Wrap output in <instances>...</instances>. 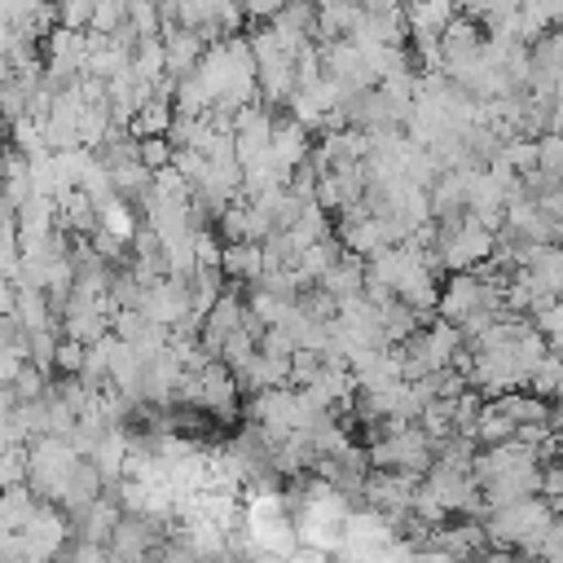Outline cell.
I'll use <instances>...</instances> for the list:
<instances>
[{
  "label": "cell",
  "mask_w": 563,
  "mask_h": 563,
  "mask_svg": "<svg viewBox=\"0 0 563 563\" xmlns=\"http://www.w3.org/2000/svg\"><path fill=\"white\" fill-rule=\"evenodd\" d=\"M550 519H554V506H550L541 493H532V497H523V501L497 506V510L488 515L484 532H488V541H497V545H506V550L537 554V545H541Z\"/></svg>",
  "instance_id": "1"
},
{
  "label": "cell",
  "mask_w": 563,
  "mask_h": 563,
  "mask_svg": "<svg viewBox=\"0 0 563 563\" xmlns=\"http://www.w3.org/2000/svg\"><path fill=\"white\" fill-rule=\"evenodd\" d=\"M440 75H453L457 66H466V62H475L479 57V48H484V26L475 22V18H466V13H453L449 22H444V31H440Z\"/></svg>",
  "instance_id": "2"
},
{
  "label": "cell",
  "mask_w": 563,
  "mask_h": 563,
  "mask_svg": "<svg viewBox=\"0 0 563 563\" xmlns=\"http://www.w3.org/2000/svg\"><path fill=\"white\" fill-rule=\"evenodd\" d=\"M312 132L299 123V119H290V114H282V119H273V136H268V154H273V163L290 176L308 154H312V141H308Z\"/></svg>",
  "instance_id": "3"
},
{
  "label": "cell",
  "mask_w": 563,
  "mask_h": 563,
  "mask_svg": "<svg viewBox=\"0 0 563 563\" xmlns=\"http://www.w3.org/2000/svg\"><path fill=\"white\" fill-rule=\"evenodd\" d=\"M202 48H207V40L198 31H189V26H163V75L167 79L189 75L198 66Z\"/></svg>",
  "instance_id": "4"
},
{
  "label": "cell",
  "mask_w": 563,
  "mask_h": 563,
  "mask_svg": "<svg viewBox=\"0 0 563 563\" xmlns=\"http://www.w3.org/2000/svg\"><path fill=\"white\" fill-rule=\"evenodd\" d=\"M220 273H224L233 286L260 282V273H264V251H260V242H224V246H220Z\"/></svg>",
  "instance_id": "5"
},
{
  "label": "cell",
  "mask_w": 563,
  "mask_h": 563,
  "mask_svg": "<svg viewBox=\"0 0 563 563\" xmlns=\"http://www.w3.org/2000/svg\"><path fill=\"white\" fill-rule=\"evenodd\" d=\"M528 387L537 396H563V356L559 352H545V361L528 374Z\"/></svg>",
  "instance_id": "6"
},
{
  "label": "cell",
  "mask_w": 563,
  "mask_h": 563,
  "mask_svg": "<svg viewBox=\"0 0 563 563\" xmlns=\"http://www.w3.org/2000/svg\"><path fill=\"white\" fill-rule=\"evenodd\" d=\"M532 172H541L550 180H563V132H541V141H537V167Z\"/></svg>",
  "instance_id": "7"
},
{
  "label": "cell",
  "mask_w": 563,
  "mask_h": 563,
  "mask_svg": "<svg viewBox=\"0 0 563 563\" xmlns=\"http://www.w3.org/2000/svg\"><path fill=\"white\" fill-rule=\"evenodd\" d=\"M53 9H57V26L88 31L92 26V13H97V0H53Z\"/></svg>",
  "instance_id": "8"
},
{
  "label": "cell",
  "mask_w": 563,
  "mask_h": 563,
  "mask_svg": "<svg viewBox=\"0 0 563 563\" xmlns=\"http://www.w3.org/2000/svg\"><path fill=\"white\" fill-rule=\"evenodd\" d=\"M136 158H141L150 172H158V167L172 163V141H167V136H141V141H136Z\"/></svg>",
  "instance_id": "9"
},
{
  "label": "cell",
  "mask_w": 563,
  "mask_h": 563,
  "mask_svg": "<svg viewBox=\"0 0 563 563\" xmlns=\"http://www.w3.org/2000/svg\"><path fill=\"white\" fill-rule=\"evenodd\" d=\"M537 554H541V563H563V515L550 519V528H545Z\"/></svg>",
  "instance_id": "10"
},
{
  "label": "cell",
  "mask_w": 563,
  "mask_h": 563,
  "mask_svg": "<svg viewBox=\"0 0 563 563\" xmlns=\"http://www.w3.org/2000/svg\"><path fill=\"white\" fill-rule=\"evenodd\" d=\"M238 4H242V18L251 22H273L286 9V0H238Z\"/></svg>",
  "instance_id": "11"
},
{
  "label": "cell",
  "mask_w": 563,
  "mask_h": 563,
  "mask_svg": "<svg viewBox=\"0 0 563 563\" xmlns=\"http://www.w3.org/2000/svg\"><path fill=\"white\" fill-rule=\"evenodd\" d=\"M286 563H330V554L325 550H312V545H295V554Z\"/></svg>",
  "instance_id": "12"
},
{
  "label": "cell",
  "mask_w": 563,
  "mask_h": 563,
  "mask_svg": "<svg viewBox=\"0 0 563 563\" xmlns=\"http://www.w3.org/2000/svg\"><path fill=\"white\" fill-rule=\"evenodd\" d=\"M356 9H400L405 0H352Z\"/></svg>",
  "instance_id": "13"
},
{
  "label": "cell",
  "mask_w": 563,
  "mask_h": 563,
  "mask_svg": "<svg viewBox=\"0 0 563 563\" xmlns=\"http://www.w3.org/2000/svg\"><path fill=\"white\" fill-rule=\"evenodd\" d=\"M550 427L563 435V405H559V409H550Z\"/></svg>",
  "instance_id": "14"
}]
</instances>
